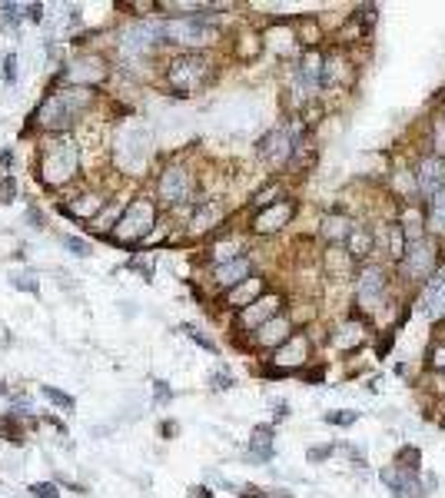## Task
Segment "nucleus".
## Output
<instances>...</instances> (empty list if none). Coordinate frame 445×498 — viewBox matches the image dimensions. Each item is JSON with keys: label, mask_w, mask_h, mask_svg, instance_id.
<instances>
[{"label": "nucleus", "mask_w": 445, "mask_h": 498, "mask_svg": "<svg viewBox=\"0 0 445 498\" xmlns=\"http://www.w3.org/2000/svg\"><path fill=\"white\" fill-rule=\"evenodd\" d=\"M436 253H439V249H436V243L429 240V236H426V240L409 243L406 256H402V259H406V276L416 279V283H419V279H426L429 273L436 269Z\"/></svg>", "instance_id": "obj_16"}, {"label": "nucleus", "mask_w": 445, "mask_h": 498, "mask_svg": "<svg viewBox=\"0 0 445 498\" xmlns=\"http://www.w3.org/2000/svg\"><path fill=\"white\" fill-rule=\"evenodd\" d=\"M153 226H156V203L150 200V196H136L130 206H123V213H120L113 223V230H110L103 240H110L113 246L133 249L153 233Z\"/></svg>", "instance_id": "obj_3"}, {"label": "nucleus", "mask_w": 445, "mask_h": 498, "mask_svg": "<svg viewBox=\"0 0 445 498\" xmlns=\"http://www.w3.org/2000/svg\"><path fill=\"white\" fill-rule=\"evenodd\" d=\"M280 309H282V296H280V293H262V296H260V299H252L246 309H240V316H236V326H240V329H250V332H256L262 322H270V319L280 316Z\"/></svg>", "instance_id": "obj_12"}, {"label": "nucleus", "mask_w": 445, "mask_h": 498, "mask_svg": "<svg viewBox=\"0 0 445 498\" xmlns=\"http://www.w3.org/2000/svg\"><path fill=\"white\" fill-rule=\"evenodd\" d=\"M322 54L316 47H310L306 54L300 57V63H296V80H292V93L300 96L302 103L310 100L316 90L322 86Z\"/></svg>", "instance_id": "obj_10"}, {"label": "nucleus", "mask_w": 445, "mask_h": 498, "mask_svg": "<svg viewBox=\"0 0 445 498\" xmlns=\"http://www.w3.org/2000/svg\"><path fill=\"white\" fill-rule=\"evenodd\" d=\"M40 395H44L50 405H57L60 412H73V409H77V399L70 392H63V389H57V385H40Z\"/></svg>", "instance_id": "obj_29"}, {"label": "nucleus", "mask_w": 445, "mask_h": 498, "mask_svg": "<svg viewBox=\"0 0 445 498\" xmlns=\"http://www.w3.org/2000/svg\"><path fill=\"white\" fill-rule=\"evenodd\" d=\"M160 44H163V20H136V24H130V27L120 34L116 50H120V57L130 63V60L150 57Z\"/></svg>", "instance_id": "obj_6"}, {"label": "nucleus", "mask_w": 445, "mask_h": 498, "mask_svg": "<svg viewBox=\"0 0 445 498\" xmlns=\"http://www.w3.org/2000/svg\"><path fill=\"white\" fill-rule=\"evenodd\" d=\"M260 296H262V279L260 276H250L246 283H240V286H232L230 293H226V306L246 309L252 299H260Z\"/></svg>", "instance_id": "obj_22"}, {"label": "nucleus", "mask_w": 445, "mask_h": 498, "mask_svg": "<svg viewBox=\"0 0 445 498\" xmlns=\"http://www.w3.org/2000/svg\"><path fill=\"white\" fill-rule=\"evenodd\" d=\"M346 243H349V256L352 259H366L369 253H372V233H369L366 226H352Z\"/></svg>", "instance_id": "obj_28"}, {"label": "nucleus", "mask_w": 445, "mask_h": 498, "mask_svg": "<svg viewBox=\"0 0 445 498\" xmlns=\"http://www.w3.org/2000/svg\"><path fill=\"white\" fill-rule=\"evenodd\" d=\"M186 498H216V495L206 485H193V489H186Z\"/></svg>", "instance_id": "obj_47"}, {"label": "nucleus", "mask_w": 445, "mask_h": 498, "mask_svg": "<svg viewBox=\"0 0 445 498\" xmlns=\"http://www.w3.org/2000/svg\"><path fill=\"white\" fill-rule=\"evenodd\" d=\"M27 419H17L14 412H4L0 415V439L14 442V445H24L27 442V425H24Z\"/></svg>", "instance_id": "obj_27"}, {"label": "nucleus", "mask_w": 445, "mask_h": 498, "mask_svg": "<svg viewBox=\"0 0 445 498\" xmlns=\"http://www.w3.org/2000/svg\"><path fill=\"white\" fill-rule=\"evenodd\" d=\"M4 80H7V83H17V54H14V50L4 54Z\"/></svg>", "instance_id": "obj_42"}, {"label": "nucleus", "mask_w": 445, "mask_h": 498, "mask_svg": "<svg viewBox=\"0 0 445 498\" xmlns=\"http://www.w3.org/2000/svg\"><path fill=\"white\" fill-rule=\"evenodd\" d=\"M362 339H366V326L359 322V319H349V322H342V326L336 329V335H332V345L336 349H356V345H362Z\"/></svg>", "instance_id": "obj_25"}, {"label": "nucleus", "mask_w": 445, "mask_h": 498, "mask_svg": "<svg viewBox=\"0 0 445 498\" xmlns=\"http://www.w3.org/2000/svg\"><path fill=\"white\" fill-rule=\"evenodd\" d=\"M246 455H250V462H260V465L272 462V455H276V429L272 425H256L250 435Z\"/></svg>", "instance_id": "obj_19"}, {"label": "nucleus", "mask_w": 445, "mask_h": 498, "mask_svg": "<svg viewBox=\"0 0 445 498\" xmlns=\"http://www.w3.org/2000/svg\"><path fill=\"white\" fill-rule=\"evenodd\" d=\"M110 77V63L103 54H80L73 63L60 70L53 83H67V86H83V90H93L100 86L103 80Z\"/></svg>", "instance_id": "obj_7"}, {"label": "nucleus", "mask_w": 445, "mask_h": 498, "mask_svg": "<svg viewBox=\"0 0 445 498\" xmlns=\"http://www.w3.org/2000/svg\"><path fill=\"white\" fill-rule=\"evenodd\" d=\"M386 269L376 266V263H369V266H362V273H359L356 279V303L366 312H372V309L382 306V299H386Z\"/></svg>", "instance_id": "obj_9"}, {"label": "nucleus", "mask_w": 445, "mask_h": 498, "mask_svg": "<svg viewBox=\"0 0 445 498\" xmlns=\"http://www.w3.org/2000/svg\"><path fill=\"white\" fill-rule=\"evenodd\" d=\"M322 419L329 422V425H352V422L359 419V412H346V409H342V412H326Z\"/></svg>", "instance_id": "obj_43"}, {"label": "nucleus", "mask_w": 445, "mask_h": 498, "mask_svg": "<svg viewBox=\"0 0 445 498\" xmlns=\"http://www.w3.org/2000/svg\"><path fill=\"white\" fill-rule=\"evenodd\" d=\"M17 196H20L17 180H14L10 173H0V203H4V206H10V203L17 200Z\"/></svg>", "instance_id": "obj_35"}, {"label": "nucleus", "mask_w": 445, "mask_h": 498, "mask_svg": "<svg viewBox=\"0 0 445 498\" xmlns=\"http://www.w3.org/2000/svg\"><path fill=\"white\" fill-rule=\"evenodd\" d=\"M432 369L445 372V345H436V349H432Z\"/></svg>", "instance_id": "obj_46"}, {"label": "nucleus", "mask_w": 445, "mask_h": 498, "mask_svg": "<svg viewBox=\"0 0 445 498\" xmlns=\"http://www.w3.org/2000/svg\"><path fill=\"white\" fill-rule=\"evenodd\" d=\"M280 186H276V183H270V186H266V190L262 193H256V196H252V206H256V210H266V206H272V203H280V200H272V196H280Z\"/></svg>", "instance_id": "obj_39"}, {"label": "nucleus", "mask_w": 445, "mask_h": 498, "mask_svg": "<svg viewBox=\"0 0 445 498\" xmlns=\"http://www.w3.org/2000/svg\"><path fill=\"white\" fill-rule=\"evenodd\" d=\"M220 30L210 24V14H186V17H173L163 20V44H180V47H210L216 44Z\"/></svg>", "instance_id": "obj_4"}, {"label": "nucleus", "mask_w": 445, "mask_h": 498, "mask_svg": "<svg viewBox=\"0 0 445 498\" xmlns=\"http://www.w3.org/2000/svg\"><path fill=\"white\" fill-rule=\"evenodd\" d=\"M153 259H156V253H133V259H130L126 266L136 269V273L150 283V279H153Z\"/></svg>", "instance_id": "obj_33"}, {"label": "nucleus", "mask_w": 445, "mask_h": 498, "mask_svg": "<svg viewBox=\"0 0 445 498\" xmlns=\"http://www.w3.org/2000/svg\"><path fill=\"white\" fill-rule=\"evenodd\" d=\"M180 332H183L186 339H193V342L200 345V349H206V352H216V342L200 326H193V322H183V326H180Z\"/></svg>", "instance_id": "obj_32"}, {"label": "nucleus", "mask_w": 445, "mask_h": 498, "mask_svg": "<svg viewBox=\"0 0 445 498\" xmlns=\"http://www.w3.org/2000/svg\"><path fill=\"white\" fill-rule=\"evenodd\" d=\"M27 495H34V498H60V485H57V482H30Z\"/></svg>", "instance_id": "obj_37"}, {"label": "nucleus", "mask_w": 445, "mask_h": 498, "mask_svg": "<svg viewBox=\"0 0 445 498\" xmlns=\"http://www.w3.org/2000/svg\"><path fill=\"white\" fill-rule=\"evenodd\" d=\"M292 216H296V203L292 200L272 203V206H266V210H260L252 216V233H256V236H272V233H280L282 226H290Z\"/></svg>", "instance_id": "obj_15"}, {"label": "nucleus", "mask_w": 445, "mask_h": 498, "mask_svg": "<svg viewBox=\"0 0 445 498\" xmlns=\"http://www.w3.org/2000/svg\"><path fill=\"white\" fill-rule=\"evenodd\" d=\"M332 452H336V445H319V449H310V462H312V465H316V462L329 459Z\"/></svg>", "instance_id": "obj_45"}, {"label": "nucleus", "mask_w": 445, "mask_h": 498, "mask_svg": "<svg viewBox=\"0 0 445 498\" xmlns=\"http://www.w3.org/2000/svg\"><path fill=\"white\" fill-rule=\"evenodd\" d=\"M352 216H346V213H329L326 220H322V236L332 243V246H339V243L349 240V233H352Z\"/></svg>", "instance_id": "obj_23"}, {"label": "nucleus", "mask_w": 445, "mask_h": 498, "mask_svg": "<svg viewBox=\"0 0 445 498\" xmlns=\"http://www.w3.org/2000/svg\"><path fill=\"white\" fill-rule=\"evenodd\" d=\"M220 223H222V203L220 200H206L203 206H196L193 220H190V230L206 233V230H216Z\"/></svg>", "instance_id": "obj_21"}, {"label": "nucleus", "mask_w": 445, "mask_h": 498, "mask_svg": "<svg viewBox=\"0 0 445 498\" xmlns=\"http://www.w3.org/2000/svg\"><path fill=\"white\" fill-rule=\"evenodd\" d=\"M20 7H24V20H30V24H40V20H44V4H37V0L20 4Z\"/></svg>", "instance_id": "obj_44"}, {"label": "nucleus", "mask_w": 445, "mask_h": 498, "mask_svg": "<svg viewBox=\"0 0 445 498\" xmlns=\"http://www.w3.org/2000/svg\"><path fill=\"white\" fill-rule=\"evenodd\" d=\"M242 249H246V240L242 236H226V240L213 243V249H210V256H213V263L220 266V263H230V259H240Z\"/></svg>", "instance_id": "obj_26"}, {"label": "nucleus", "mask_w": 445, "mask_h": 498, "mask_svg": "<svg viewBox=\"0 0 445 498\" xmlns=\"http://www.w3.org/2000/svg\"><path fill=\"white\" fill-rule=\"evenodd\" d=\"M20 20H24V7H20V4H14V0H4V4H0V27L14 30Z\"/></svg>", "instance_id": "obj_31"}, {"label": "nucleus", "mask_w": 445, "mask_h": 498, "mask_svg": "<svg viewBox=\"0 0 445 498\" xmlns=\"http://www.w3.org/2000/svg\"><path fill=\"white\" fill-rule=\"evenodd\" d=\"M156 193H160V200L166 206H190L196 203V180L193 173L186 170L180 163H170L163 173H160V180H156Z\"/></svg>", "instance_id": "obj_8"}, {"label": "nucleus", "mask_w": 445, "mask_h": 498, "mask_svg": "<svg viewBox=\"0 0 445 498\" xmlns=\"http://www.w3.org/2000/svg\"><path fill=\"white\" fill-rule=\"evenodd\" d=\"M210 389H213V392H226V389H232V375L222 372V369H216V372L210 375Z\"/></svg>", "instance_id": "obj_41"}, {"label": "nucleus", "mask_w": 445, "mask_h": 498, "mask_svg": "<svg viewBox=\"0 0 445 498\" xmlns=\"http://www.w3.org/2000/svg\"><path fill=\"white\" fill-rule=\"evenodd\" d=\"M416 186L426 200L436 196L439 190H445V156H439V153L422 156V163L416 170Z\"/></svg>", "instance_id": "obj_17"}, {"label": "nucleus", "mask_w": 445, "mask_h": 498, "mask_svg": "<svg viewBox=\"0 0 445 498\" xmlns=\"http://www.w3.org/2000/svg\"><path fill=\"white\" fill-rule=\"evenodd\" d=\"M93 100H97L93 90H83V86H57L27 116V130H40V133H47V136L67 133L70 126L80 123V116H87Z\"/></svg>", "instance_id": "obj_1"}, {"label": "nucleus", "mask_w": 445, "mask_h": 498, "mask_svg": "<svg viewBox=\"0 0 445 498\" xmlns=\"http://www.w3.org/2000/svg\"><path fill=\"white\" fill-rule=\"evenodd\" d=\"M10 286L20 289V293L37 296V293H40V276L34 273V269H14V273H10Z\"/></svg>", "instance_id": "obj_30"}, {"label": "nucleus", "mask_w": 445, "mask_h": 498, "mask_svg": "<svg viewBox=\"0 0 445 498\" xmlns=\"http://www.w3.org/2000/svg\"><path fill=\"white\" fill-rule=\"evenodd\" d=\"M382 482L399 498H429V492L436 489L432 475H419V472H409V469H386L382 472Z\"/></svg>", "instance_id": "obj_11"}, {"label": "nucleus", "mask_w": 445, "mask_h": 498, "mask_svg": "<svg viewBox=\"0 0 445 498\" xmlns=\"http://www.w3.org/2000/svg\"><path fill=\"white\" fill-rule=\"evenodd\" d=\"M176 432H180V425H176V422H160V435H163V439H173Z\"/></svg>", "instance_id": "obj_48"}, {"label": "nucleus", "mask_w": 445, "mask_h": 498, "mask_svg": "<svg viewBox=\"0 0 445 498\" xmlns=\"http://www.w3.org/2000/svg\"><path fill=\"white\" fill-rule=\"evenodd\" d=\"M206 80H210V60H206L203 54L186 50V54H180V57H173L166 63V83H170V90H173L176 96L196 93Z\"/></svg>", "instance_id": "obj_5"}, {"label": "nucleus", "mask_w": 445, "mask_h": 498, "mask_svg": "<svg viewBox=\"0 0 445 498\" xmlns=\"http://www.w3.org/2000/svg\"><path fill=\"white\" fill-rule=\"evenodd\" d=\"M80 176V143L67 133L47 136L37 153V180L47 190H63Z\"/></svg>", "instance_id": "obj_2"}, {"label": "nucleus", "mask_w": 445, "mask_h": 498, "mask_svg": "<svg viewBox=\"0 0 445 498\" xmlns=\"http://www.w3.org/2000/svg\"><path fill=\"white\" fill-rule=\"evenodd\" d=\"M292 146H296V140H292V133L286 130V126H276V130H270V133L260 140V156L266 160L270 166H276V170H282V166L292 160Z\"/></svg>", "instance_id": "obj_14"}, {"label": "nucleus", "mask_w": 445, "mask_h": 498, "mask_svg": "<svg viewBox=\"0 0 445 498\" xmlns=\"http://www.w3.org/2000/svg\"><path fill=\"white\" fill-rule=\"evenodd\" d=\"M290 332H292V322H290V316H276V319H270V322H262L260 329H256V345H262V349H280L286 339H290Z\"/></svg>", "instance_id": "obj_20"}, {"label": "nucleus", "mask_w": 445, "mask_h": 498, "mask_svg": "<svg viewBox=\"0 0 445 498\" xmlns=\"http://www.w3.org/2000/svg\"><path fill=\"white\" fill-rule=\"evenodd\" d=\"M250 276H252L250 256H240V259H230V263H220V266H213V286L222 289V293H230L232 286L246 283Z\"/></svg>", "instance_id": "obj_18"}, {"label": "nucleus", "mask_w": 445, "mask_h": 498, "mask_svg": "<svg viewBox=\"0 0 445 498\" xmlns=\"http://www.w3.org/2000/svg\"><path fill=\"white\" fill-rule=\"evenodd\" d=\"M310 359V339L306 335H290L280 349H272V369L270 372L276 375H286L292 369H302Z\"/></svg>", "instance_id": "obj_13"}, {"label": "nucleus", "mask_w": 445, "mask_h": 498, "mask_svg": "<svg viewBox=\"0 0 445 498\" xmlns=\"http://www.w3.org/2000/svg\"><path fill=\"white\" fill-rule=\"evenodd\" d=\"M426 230L432 236H445V190L426 200Z\"/></svg>", "instance_id": "obj_24"}, {"label": "nucleus", "mask_w": 445, "mask_h": 498, "mask_svg": "<svg viewBox=\"0 0 445 498\" xmlns=\"http://www.w3.org/2000/svg\"><path fill=\"white\" fill-rule=\"evenodd\" d=\"M153 402L156 405H170V402H173V389H170V382L156 379V382H153Z\"/></svg>", "instance_id": "obj_40"}, {"label": "nucleus", "mask_w": 445, "mask_h": 498, "mask_svg": "<svg viewBox=\"0 0 445 498\" xmlns=\"http://www.w3.org/2000/svg\"><path fill=\"white\" fill-rule=\"evenodd\" d=\"M406 236H402V226H399V223H392V226H389V256L392 259H402L406 256Z\"/></svg>", "instance_id": "obj_34"}, {"label": "nucleus", "mask_w": 445, "mask_h": 498, "mask_svg": "<svg viewBox=\"0 0 445 498\" xmlns=\"http://www.w3.org/2000/svg\"><path fill=\"white\" fill-rule=\"evenodd\" d=\"M10 163H14V153H10V150H4V153H0V166H4V170H7Z\"/></svg>", "instance_id": "obj_49"}, {"label": "nucleus", "mask_w": 445, "mask_h": 498, "mask_svg": "<svg viewBox=\"0 0 445 498\" xmlns=\"http://www.w3.org/2000/svg\"><path fill=\"white\" fill-rule=\"evenodd\" d=\"M24 220H27L34 230H47V213L40 210V203H27V213H24Z\"/></svg>", "instance_id": "obj_38"}, {"label": "nucleus", "mask_w": 445, "mask_h": 498, "mask_svg": "<svg viewBox=\"0 0 445 498\" xmlns=\"http://www.w3.org/2000/svg\"><path fill=\"white\" fill-rule=\"evenodd\" d=\"M60 243H63V246H67L70 253H73V256H83V259L93 256V243L83 240V236H63Z\"/></svg>", "instance_id": "obj_36"}]
</instances>
